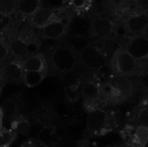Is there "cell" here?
<instances>
[{
	"label": "cell",
	"mask_w": 148,
	"mask_h": 147,
	"mask_svg": "<svg viewBox=\"0 0 148 147\" xmlns=\"http://www.w3.org/2000/svg\"><path fill=\"white\" fill-rule=\"evenodd\" d=\"M49 61L56 72L67 74L75 68L77 56L72 48L65 45H59L50 51Z\"/></svg>",
	"instance_id": "obj_1"
},
{
	"label": "cell",
	"mask_w": 148,
	"mask_h": 147,
	"mask_svg": "<svg viewBox=\"0 0 148 147\" xmlns=\"http://www.w3.org/2000/svg\"><path fill=\"white\" fill-rule=\"evenodd\" d=\"M111 66L116 75L124 77L134 76L139 74L141 67L140 62L132 57L124 48H120L114 53Z\"/></svg>",
	"instance_id": "obj_2"
},
{
	"label": "cell",
	"mask_w": 148,
	"mask_h": 147,
	"mask_svg": "<svg viewBox=\"0 0 148 147\" xmlns=\"http://www.w3.org/2000/svg\"><path fill=\"white\" fill-rule=\"evenodd\" d=\"M113 116L107 111L95 108L91 110L87 118V130L95 136L104 135L114 129Z\"/></svg>",
	"instance_id": "obj_3"
},
{
	"label": "cell",
	"mask_w": 148,
	"mask_h": 147,
	"mask_svg": "<svg viewBox=\"0 0 148 147\" xmlns=\"http://www.w3.org/2000/svg\"><path fill=\"white\" fill-rule=\"evenodd\" d=\"M80 61L88 69L100 70L106 67L108 57L106 52L97 45H85L80 51Z\"/></svg>",
	"instance_id": "obj_4"
},
{
	"label": "cell",
	"mask_w": 148,
	"mask_h": 147,
	"mask_svg": "<svg viewBox=\"0 0 148 147\" xmlns=\"http://www.w3.org/2000/svg\"><path fill=\"white\" fill-rule=\"evenodd\" d=\"M10 55L16 61H22L27 56L36 53L39 44L30 43L20 38L17 35L9 36L7 41Z\"/></svg>",
	"instance_id": "obj_5"
},
{
	"label": "cell",
	"mask_w": 148,
	"mask_h": 147,
	"mask_svg": "<svg viewBox=\"0 0 148 147\" xmlns=\"http://www.w3.org/2000/svg\"><path fill=\"white\" fill-rule=\"evenodd\" d=\"M70 18L59 17L57 15L46 25L40 29L41 36L44 39L56 40L63 36L69 29Z\"/></svg>",
	"instance_id": "obj_6"
},
{
	"label": "cell",
	"mask_w": 148,
	"mask_h": 147,
	"mask_svg": "<svg viewBox=\"0 0 148 147\" xmlns=\"http://www.w3.org/2000/svg\"><path fill=\"white\" fill-rule=\"evenodd\" d=\"M124 49L137 62H147L148 56V39L146 35L134 36Z\"/></svg>",
	"instance_id": "obj_7"
},
{
	"label": "cell",
	"mask_w": 148,
	"mask_h": 147,
	"mask_svg": "<svg viewBox=\"0 0 148 147\" xmlns=\"http://www.w3.org/2000/svg\"><path fill=\"white\" fill-rule=\"evenodd\" d=\"M125 143L133 147H146L148 138L147 126L145 125L129 126L122 131Z\"/></svg>",
	"instance_id": "obj_8"
},
{
	"label": "cell",
	"mask_w": 148,
	"mask_h": 147,
	"mask_svg": "<svg viewBox=\"0 0 148 147\" xmlns=\"http://www.w3.org/2000/svg\"><path fill=\"white\" fill-rule=\"evenodd\" d=\"M114 32L115 24L110 18L98 16L91 19L90 34L94 36L101 40H108L112 37Z\"/></svg>",
	"instance_id": "obj_9"
},
{
	"label": "cell",
	"mask_w": 148,
	"mask_h": 147,
	"mask_svg": "<svg viewBox=\"0 0 148 147\" xmlns=\"http://www.w3.org/2000/svg\"><path fill=\"white\" fill-rule=\"evenodd\" d=\"M125 24L127 31L134 36L146 35L148 25L147 12L141 11L130 15L127 18Z\"/></svg>",
	"instance_id": "obj_10"
},
{
	"label": "cell",
	"mask_w": 148,
	"mask_h": 147,
	"mask_svg": "<svg viewBox=\"0 0 148 147\" xmlns=\"http://www.w3.org/2000/svg\"><path fill=\"white\" fill-rule=\"evenodd\" d=\"M21 67L23 72L28 71H47L48 72V62L46 56L42 53L32 54L23 60L20 61Z\"/></svg>",
	"instance_id": "obj_11"
},
{
	"label": "cell",
	"mask_w": 148,
	"mask_h": 147,
	"mask_svg": "<svg viewBox=\"0 0 148 147\" xmlns=\"http://www.w3.org/2000/svg\"><path fill=\"white\" fill-rule=\"evenodd\" d=\"M1 66L3 68V72L6 82L10 81V82L19 83L23 81L24 72L21 67L20 61H16L14 59L6 61Z\"/></svg>",
	"instance_id": "obj_12"
},
{
	"label": "cell",
	"mask_w": 148,
	"mask_h": 147,
	"mask_svg": "<svg viewBox=\"0 0 148 147\" xmlns=\"http://www.w3.org/2000/svg\"><path fill=\"white\" fill-rule=\"evenodd\" d=\"M82 94L88 107L96 105L102 97L101 87L93 81H87L82 84Z\"/></svg>",
	"instance_id": "obj_13"
},
{
	"label": "cell",
	"mask_w": 148,
	"mask_h": 147,
	"mask_svg": "<svg viewBox=\"0 0 148 147\" xmlns=\"http://www.w3.org/2000/svg\"><path fill=\"white\" fill-rule=\"evenodd\" d=\"M90 28L91 19L83 16L71 18L69 25V29H70L71 32L78 37H85L88 36L90 34Z\"/></svg>",
	"instance_id": "obj_14"
},
{
	"label": "cell",
	"mask_w": 148,
	"mask_h": 147,
	"mask_svg": "<svg viewBox=\"0 0 148 147\" xmlns=\"http://www.w3.org/2000/svg\"><path fill=\"white\" fill-rule=\"evenodd\" d=\"M56 16V14L54 10L41 6L30 17V22L33 27L41 29L49 21H51Z\"/></svg>",
	"instance_id": "obj_15"
},
{
	"label": "cell",
	"mask_w": 148,
	"mask_h": 147,
	"mask_svg": "<svg viewBox=\"0 0 148 147\" xmlns=\"http://www.w3.org/2000/svg\"><path fill=\"white\" fill-rule=\"evenodd\" d=\"M41 7V0H17L16 12L23 17L30 18Z\"/></svg>",
	"instance_id": "obj_16"
},
{
	"label": "cell",
	"mask_w": 148,
	"mask_h": 147,
	"mask_svg": "<svg viewBox=\"0 0 148 147\" xmlns=\"http://www.w3.org/2000/svg\"><path fill=\"white\" fill-rule=\"evenodd\" d=\"M47 71L36 72V71H28L24 72L23 77V82L27 88H34L39 85L45 76L47 75Z\"/></svg>",
	"instance_id": "obj_17"
},
{
	"label": "cell",
	"mask_w": 148,
	"mask_h": 147,
	"mask_svg": "<svg viewBox=\"0 0 148 147\" xmlns=\"http://www.w3.org/2000/svg\"><path fill=\"white\" fill-rule=\"evenodd\" d=\"M11 126L12 130L17 134L19 133L22 135H28L30 127V122L24 117L16 114V116H14L12 120Z\"/></svg>",
	"instance_id": "obj_18"
},
{
	"label": "cell",
	"mask_w": 148,
	"mask_h": 147,
	"mask_svg": "<svg viewBox=\"0 0 148 147\" xmlns=\"http://www.w3.org/2000/svg\"><path fill=\"white\" fill-rule=\"evenodd\" d=\"M17 138V133L12 129L0 128V147H10Z\"/></svg>",
	"instance_id": "obj_19"
},
{
	"label": "cell",
	"mask_w": 148,
	"mask_h": 147,
	"mask_svg": "<svg viewBox=\"0 0 148 147\" xmlns=\"http://www.w3.org/2000/svg\"><path fill=\"white\" fill-rule=\"evenodd\" d=\"M17 0H0V16H10L16 12Z\"/></svg>",
	"instance_id": "obj_20"
},
{
	"label": "cell",
	"mask_w": 148,
	"mask_h": 147,
	"mask_svg": "<svg viewBox=\"0 0 148 147\" xmlns=\"http://www.w3.org/2000/svg\"><path fill=\"white\" fill-rule=\"evenodd\" d=\"M10 56V50L8 43L3 36L0 35V65L6 62Z\"/></svg>",
	"instance_id": "obj_21"
},
{
	"label": "cell",
	"mask_w": 148,
	"mask_h": 147,
	"mask_svg": "<svg viewBox=\"0 0 148 147\" xmlns=\"http://www.w3.org/2000/svg\"><path fill=\"white\" fill-rule=\"evenodd\" d=\"M45 126L42 122H35L34 124H30L29 131L28 135L31 137V139H37L42 133L43 132Z\"/></svg>",
	"instance_id": "obj_22"
},
{
	"label": "cell",
	"mask_w": 148,
	"mask_h": 147,
	"mask_svg": "<svg viewBox=\"0 0 148 147\" xmlns=\"http://www.w3.org/2000/svg\"><path fill=\"white\" fill-rule=\"evenodd\" d=\"M69 4L76 10H87L91 5V0H70Z\"/></svg>",
	"instance_id": "obj_23"
},
{
	"label": "cell",
	"mask_w": 148,
	"mask_h": 147,
	"mask_svg": "<svg viewBox=\"0 0 148 147\" xmlns=\"http://www.w3.org/2000/svg\"><path fill=\"white\" fill-rule=\"evenodd\" d=\"M66 0H41V6L51 10H56L65 3Z\"/></svg>",
	"instance_id": "obj_24"
},
{
	"label": "cell",
	"mask_w": 148,
	"mask_h": 147,
	"mask_svg": "<svg viewBox=\"0 0 148 147\" xmlns=\"http://www.w3.org/2000/svg\"><path fill=\"white\" fill-rule=\"evenodd\" d=\"M31 147H49L44 142L38 140L37 139H32Z\"/></svg>",
	"instance_id": "obj_25"
},
{
	"label": "cell",
	"mask_w": 148,
	"mask_h": 147,
	"mask_svg": "<svg viewBox=\"0 0 148 147\" xmlns=\"http://www.w3.org/2000/svg\"><path fill=\"white\" fill-rule=\"evenodd\" d=\"M5 83H6V81H5L4 75H3V68H2V66L0 65V88H2Z\"/></svg>",
	"instance_id": "obj_26"
},
{
	"label": "cell",
	"mask_w": 148,
	"mask_h": 147,
	"mask_svg": "<svg viewBox=\"0 0 148 147\" xmlns=\"http://www.w3.org/2000/svg\"><path fill=\"white\" fill-rule=\"evenodd\" d=\"M31 145H32V139H30L27 140L26 142H24L21 146V147H31Z\"/></svg>",
	"instance_id": "obj_27"
},
{
	"label": "cell",
	"mask_w": 148,
	"mask_h": 147,
	"mask_svg": "<svg viewBox=\"0 0 148 147\" xmlns=\"http://www.w3.org/2000/svg\"><path fill=\"white\" fill-rule=\"evenodd\" d=\"M3 108L0 107V128L2 127V125H3Z\"/></svg>",
	"instance_id": "obj_28"
},
{
	"label": "cell",
	"mask_w": 148,
	"mask_h": 147,
	"mask_svg": "<svg viewBox=\"0 0 148 147\" xmlns=\"http://www.w3.org/2000/svg\"><path fill=\"white\" fill-rule=\"evenodd\" d=\"M120 147H133V146H129V145H127V144L124 143V144H122V145H121Z\"/></svg>",
	"instance_id": "obj_29"
},
{
	"label": "cell",
	"mask_w": 148,
	"mask_h": 147,
	"mask_svg": "<svg viewBox=\"0 0 148 147\" xmlns=\"http://www.w3.org/2000/svg\"><path fill=\"white\" fill-rule=\"evenodd\" d=\"M3 29L2 28V25L0 24V35H1V33L3 32Z\"/></svg>",
	"instance_id": "obj_30"
},
{
	"label": "cell",
	"mask_w": 148,
	"mask_h": 147,
	"mask_svg": "<svg viewBox=\"0 0 148 147\" xmlns=\"http://www.w3.org/2000/svg\"><path fill=\"white\" fill-rule=\"evenodd\" d=\"M0 93H1V88H0Z\"/></svg>",
	"instance_id": "obj_31"
}]
</instances>
